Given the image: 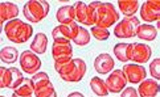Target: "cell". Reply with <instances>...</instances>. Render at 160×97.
<instances>
[{"label":"cell","instance_id":"26","mask_svg":"<svg viewBox=\"0 0 160 97\" xmlns=\"http://www.w3.org/2000/svg\"><path fill=\"white\" fill-rule=\"evenodd\" d=\"M73 42L79 47L86 46V45H89V42H90V32L88 29H85V28L79 26L78 28V33H77L76 38L73 39Z\"/></svg>","mask_w":160,"mask_h":97},{"label":"cell","instance_id":"15","mask_svg":"<svg viewBox=\"0 0 160 97\" xmlns=\"http://www.w3.org/2000/svg\"><path fill=\"white\" fill-rule=\"evenodd\" d=\"M56 19L60 22V25L76 22V11H74V7L73 5H64V7L58 8L56 13Z\"/></svg>","mask_w":160,"mask_h":97},{"label":"cell","instance_id":"3","mask_svg":"<svg viewBox=\"0 0 160 97\" xmlns=\"http://www.w3.org/2000/svg\"><path fill=\"white\" fill-rule=\"evenodd\" d=\"M119 21V13L117 12L112 3H102L99 4L98 13H97V21L94 26H99L103 29H108L114 24Z\"/></svg>","mask_w":160,"mask_h":97},{"label":"cell","instance_id":"35","mask_svg":"<svg viewBox=\"0 0 160 97\" xmlns=\"http://www.w3.org/2000/svg\"><path fill=\"white\" fill-rule=\"evenodd\" d=\"M0 97H5V96H0Z\"/></svg>","mask_w":160,"mask_h":97},{"label":"cell","instance_id":"34","mask_svg":"<svg viewBox=\"0 0 160 97\" xmlns=\"http://www.w3.org/2000/svg\"><path fill=\"white\" fill-rule=\"evenodd\" d=\"M12 97H32V96H24V95H19V93L13 92V93H12Z\"/></svg>","mask_w":160,"mask_h":97},{"label":"cell","instance_id":"17","mask_svg":"<svg viewBox=\"0 0 160 97\" xmlns=\"http://www.w3.org/2000/svg\"><path fill=\"white\" fill-rule=\"evenodd\" d=\"M139 2L138 0H119L118 7L119 11L126 16V17H132L139 9Z\"/></svg>","mask_w":160,"mask_h":97},{"label":"cell","instance_id":"33","mask_svg":"<svg viewBox=\"0 0 160 97\" xmlns=\"http://www.w3.org/2000/svg\"><path fill=\"white\" fill-rule=\"evenodd\" d=\"M68 97H85L81 92H72L70 95H68Z\"/></svg>","mask_w":160,"mask_h":97},{"label":"cell","instance_id":"10","mask_svg":"<svg viewBox=\"0 0 160 97\" xmlns=\"http://www.w3.org/2000/svg\"><path fill=\"white\" fill-rule=\"evenodd\" d=\"M105 83L108 92L111 93H121L127 85V80H126V76L122 70H114L107 76Z\"/></svg>","mask_w":160,"mask_h":97},{"label":"cell","instance_id":"28","mask_svg":"<svg viewBox=\"0 0 160 97\" xmlns=\"http://www.w3.org/2000/svg\"><path fill=\"white\" fill-rule=\"evenodd\" d=\"M16 93L19 95H24V96H32L35 95V88H33V83H32V79H24V82L21 83V85L15 89Z\"/></svg>","mask_w":160,"mask_h":97},{"label":"cell","instance_id":"4","mask_svg":"<svg viewBox=\"0 0 160 97\" xmlns=\"http://www.w3.org/2000/svg\"><path fill=\"white\" fill-rule=\"evenodd\" d=\"M22 72L19 71L18 68L11 67H0V88H11V89H18L21 83L24 82Z\"/></svg>","mask_w":160,"mask_h":97},{"label":"cell","instance_id":"30","mask_svg":"<svg viewBox=\"0 0 160 97\" xmlns=\"http://www.w3.org/2000/svg\"><path fill=\"white\" fill-rule=\"evenodd\" d=\"M35 96L36 97H57V93H56V89L53 87V84L50 83L49 85L41 88L40 90H36Z\"/></svg>","mask_w":160,"mask_h":97},{"label":"cell","instance_id":"6","mask_svg":"<svg viewBox=\"0 0 160 97\" xmlns=\"http://www.w3.org/2000/svg\"><path fill=\"white\" fill-rule=\"evenodd\" d=\"M140 26L138 17H124L114 28V36L117 38H132L136 36V30Z\"/></svg>","mask_w":160,"mask_h":97},{"label":"cell","instance_id":"19","mask_svg":"<svg viewBox=\"0 0 160 97\" xmlns=\"http://www.w3.org/2000/svg\"><path fill=\"white\" fill-rule=\"evenodd\" d=\"M136 37H139L143 41H153L158 37V29L150 24H140L136 30Z\"/></svg>","mask_w":160,"mask_h":97},{"label":"cell","instance_id":"27","mask_svg":"<svg viewBox=\"0 0 160 97\" xmlns=\"http://www.w3.org/2000/svg\"><path fill=\"white\" fill-rule=\"evenodd\" d=\"M101 2H91L88 4V26H94L95 21H97V13H98V8H99Z\"/></svg>","mask_w":160,"mask_h":97},{"label":"cell","instance_id":"12","mask_svg":"<svg viewBox=\"0 0 160 97\" xmlns=\"http://www.w3.org/2000/svg\"><path fill=\"white\" fill-rule=\"evenodd\" d=\"M114 67H115V62H114L112 56L110 54H99L94 60V70L99 75L110 73Z\"/></svg>","mask_w":160,"mask_h":97},{"label":"cell","instance_id":"5","mask_svg":"<svg viewBox=\"0 0 160 97\" xmlns=\"http://www.w3.org/2000/svg\"><path fill=\"white\" fill-rule=\"evenodd\" d=\"M52 56L57 63H64V62H70L73 58V46L69 39L58 38L54 39L52 45Z\"/></svg>","mask_w":160,"mask_h":97},{"label":"cell","instance_id":"31","mask_svg":"<svg viewBox=\"0 0 160 97\" xmlns=\"http://www.w3.org/2000/svg\"><path fill=\"white\" fill-rule=\"evenodd\" d=\"M150 72H151V76L153 77V80H159L160 79V59L156 58L151 62L150 64Z\"/></svg>","mask_w":160,"mask_h":97},{"label":"cell","instance_id":"22","mask_svg":"<svg viewBox=\"0 0 160 97\" xmlns=\"http://www.w3.org/2000/svg\"><path fill=\"white\" fill-rule=\"evenodd\" d=\"M130 46L131 43H117L114 46V55L122 63H126V62L130 60Z\"/></svg>","mask_w":160,"mask_h":97},{"label":"cell","instance_id":"11","mask_svg":"<svg viewBox=\"0 0 160 97\" xmlns=\"http://www.w3.org/2000/svg\"><path fill=\"white\" fill-rule=\"evenodd\" d=\"M140 17L146 22H156L160 17V2L159 0H148L140 7Z\"/></svg>","mask_w":160,"mask_h":97},{"label":"cell","instance_id":"2","mask_svg":"<svg viewBox=\"0 0 160 97\" xmlns=\"http://www.w3.org/2000/svg\"><path fill=\"white\" fill-rule=\"evenodd\" d=\"M50 5L47 0H29L22 7L25 19L32 24H38L48 16Z\"/></svg>","mask_w":160,"mask_h":97},{"label":"cell","instance_id":"25","mask_svg":"<svg viewBox=\"0 0 160 97\" xmlns=\"http://www.w3.org/2000/svg\"><path fill=\"white\" fill-rule=\"evenodd\" d=\"M32 83H33V88H35V92H36V90H40L41 88L49 85L50 80H49V76L47 72H37L33 75Z\"/></svg>","mask_w":160,"mask_h":97},{"label":"cell","instance_id":"14","mask_svg":"<svg viewBox=\"0 0 160 97\" xmlns=\"http://www.w3.org/2000/svg\"><path fill=\"white\" fill-rule=\"evenodd\" d=\"M19 15V7L15 3H8V2H2L0 3V22L4 24L5 21H11L18 19Z\"/></svg>","mask_w":160,"mask_h":97},{"label":"cell","instance_id":"16","mask_svg":"<svg viewBox=\"0 0 160 97\" xmlns=\"http://www.w3.org/2000/svg\"><path fill=\"white\" fill-rule=\"evenodd\" d=\"M73 62H74V68H73L69 79H68V82L69 83H78V82L82 80L85 75H86V63H85V60L81 58L73 59Z\"/></svg>","mask_w":160,"mask_h":97},{"label":"cell","instance_id":"21","mask_svg":"<svg viewBox=\"0 0 160 97\" xmlns=\"http://www.w3.org/2000/svg\"><path fill=\"white\" fill-rule=\"evenodd\" d=\"M18 58H20L19 55V51L16 47L13 46H7V47H3L2 49V53H0V59H2L3 63H7V64H12L15 63Z\"/></svg>","mask_w":160,"mask_h":97},{"label":"cell","instance_id":"18","mask_svg":"<svg viewBox=\"0 0 160 97\" xmlns=\"http://www.w3.org/2000/svg\"><path fill=\"white\" fill-rule=\"evenodd\" d=\"M48 47V38L44 33H38L35 36L33 41L31 43V51H33L37 55H41L47 51Z\"/></svg>","mask_w":160,"mask_h":97},{"label":"cell","instance_id":"24","mask_svg":"<svg viewBox=\"0 0 160 97\" xmlns=\"http://www.w3.org/2000/svg\"><path fill=\"white\" fill-rule=\"evenodd\" d=\"M60 28V30L62 33V37L66 38V39H69V41H73L74 38H76L77 36V33H78V22H72V24H66V25H58Z\"/></svg>","mask_w":160,"mask_h":97},{"label":"cell","instance_id":"8","mask_svg":"<svg viewBox=\"0 0 160 97\" xmlns=\"http://www.w3.org/2000/svg\"><path fill=\"white\" fill-rule=\"evenodd\" d=\"M152 55V50L144 43H131L130 46V60L135 64H144Z\"/></svg>","mask_w":160,"mask_h":97},{"label":"cell","instance_id":"1","mask_svg":"<svg viewBox=\"0 0 160 97\" xmlns=\"http://www.w3.org/2000/svg\"><path fill=\"white\" fill-rule=\"evenodd\" d=\"M4 33L11 42L16 45L25 43L33 36V28L31 24L21 21L19 19L11 20L4 25Z\"/></svg>","mask_w":160,"mask_h":97},{"label":"cell","instance_id":"7","mask_svg":"<svg viewBox=\"0 0 160 97\" xmlns=\"http://www.w3.org/2000/svg\"><path fill=\"white\" fill-rule=\"evenodd\" d=\"M19 60H20L21 70L25 73H28V75H35L41 68V59L38 58L37 54H35L31 50L22 51Z\"/></svg>","mask_w":160,"mask_h":97},{"label":"cell","instance_id":"32","mask_svg":"<svg viewBox=\"0 0 160 97\" xmlns=\"http://www.w3.org/2000/svg\"><path fill=\"white\" fill-rule=\"evenodd\" d=\"M121 97H139V95L134 87H126L121 92Z\"/></svg>","mask_w":160,"mask_h":97},{"label":"cell","instance_id":"9","mask_svg":"<svg viewBox=\"0 0 160 97\" xmlns=\"http://www.w3.org/2000/svg\"><path fill=\"white\" fill-rule=\"evenodd\" d=\"M123 73L126 76L127 83L131 84H140L147 77V71L144 66L135 64V63H127L123 66Z\"/></svg>","mask_w":160,"mask_h":97},{"label":"cell","instance_id":"29","mask_svg":"<svg viewBox=\"0 0 160 97\" xmlns=\"http://www.w3.org/2000/svg\"><path fill=\"white\" fill-rule=\"evenodd\" d=\"M91 36L98 41H106L110 37V32H108V29H103L99 26H91Z\"/></svg>","mask_w":160,"mask_h":97},{"label":"cell","instance_id":"20","mask_svg":"<svg viewBox=\"0 0 160 97\" xmlns=\"http://www.w3.org/2000/svg\"><path fill=\"white\" fill-rule=\"evenodd\" d=\"M90 87H91V90L94 92V95L98 97H106L108 95V89L106 87V83H105V80H102L99 76H94L91 79Z\"/></svg>","mask_w":160,"mask_h":97},{"label":"cell","instance_id":"23","mask_svg":"<svg viewBox=\"0 0 160 97\" xmlns=\"http://www.w3.org/2000/svg\"><path fill=\"white\" fill-rule=\"evenodd\" d=\"M74 11H76V21L78 24L86 25L88 22V4L83 2L74 3Z\"/></svg>","mask_w":160,"mask_h":97},{"label":"cell","instance_id":"13","mask_svg":"<svg viewBox=\"0 0 160 97\" xmlns=\"http://www.w3.org/2000/svg\"><path fill=\"white\" fill-rule=\"evenodd\" d=\"M159 83L153 79H144L138 87L139 97H156L159 93Z\"/></svg>","mask_w":160,"mask_h":97}]
</instances>
